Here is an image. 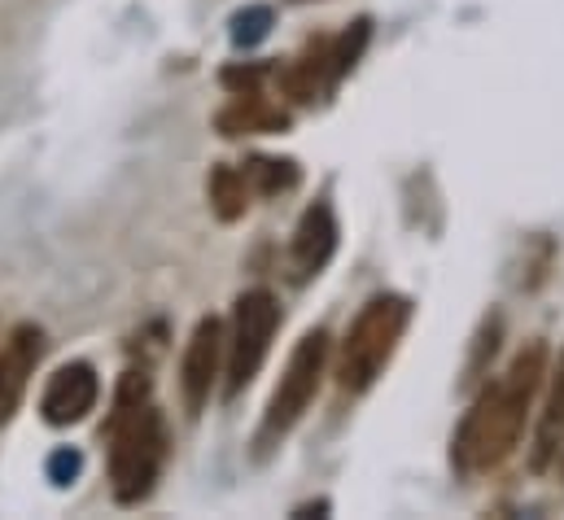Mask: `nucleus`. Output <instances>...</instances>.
Wrapping results in <instances>:
<instances>
[{
    "instance_id": "obj_1",
    "label": "nucleus",
    "mask_w": 564,
    "mask_h": 520,
    "mask_svg": "<svg viewBox=\"0 0 564 520\" xmlns=\"http://www.w3.org/2000/svg\"><path fill=\"white\" fill-rule=\"evenodd\" d=\"M543 381H547V342L534 337L508 364V372L495 386H486L477 393V402L459 420V433H455V446H451V459H455L459 473L499 468L517 451Z\"/></svg>"
},
{
    "instance_id": "obj_2",
    "label": "nucleus",
    "mask_w": 564,
    "mask_h": 520,
    "mask_svg": "<svg viewBox=\"0 0 564 520\" xmlns=\"http://www.w3.org/2000/svg\"><path fill=\"white\" fill-rule=\"evenodd\" d=\"M408 324H412V302L403 293H377L372 302H364L337 350V390L350 398L372 390L386 364L394 359Z\"/></svg>"
},
{
    "instance_id": "obj_3",
    "label": "nucleus",
    "mask_w": 564,
    "mask_h": 520,
    "mask_svg": "<svg viewBox=\"0 0 564 520\" xmlns=\"http://www.w3.org/2000/svg\"><path fill=\"white\" fill-rule=\"evenodd\" d=\"M110 486H115V499L119 503H141L153 495V481L162 477L166 468V455H171V437H166V420L158 407H132V411H119L110 420Z\"/></svg>"
},
{
    "instance_id": "obj_4",
    "label": "nucleus",
    "mask_w": 564,
    "mask_h": 520,
    "mask_svg": "<svg viewBox=\"0 0 564 520\" xmlns=\"http://www.w3.org/2000/svg\"><path fill=\"white\" fill-rule=\"evenodd\" d=\"M324 368H328V333H324V328H311V333H302V342L293 346L281 386H276L272 402H268V415H263L259 437H254V451H259V455L276 451L284 437L293 433V424L306 415L311 398L319 393Z\"/></svg>"
},
{
    "instance_id": "obj_5",
    "label": "nucleus",
    "mask_w": 564,
    "mask_h": 520,
    "mask_svg": "<svg viewBox=\"0 0 564 520\" xmlns=\"http://www.w3.org/2000/svg\"><path fill=\"white\" fill-rule=\"evenodd\" d=\"M276 328H281V302H276L272 289H250V293L237 297L232 333H228V346H224V377H228L224 393L228 398H237L259 377V368H263V359L272 350Z\"/></svg>"
},
{
    "instance_id": "obj_6",
    "label": "nucleus",
    "mask_w": 564,
    "mask_h": 520,
    "mask_svg": "<svg viewBox=\"0 0 564 520\" xmlns=\"http://www.w3.org/2000/svg\"><path fill=\"white\" fill-rule=\"evenodd\" d=\"M224 346H228L224 324L215 315H202L188 346H184V364H180V390H184V411L188 415H202L215 381L224 377Z\"/></svg>"
},
{
    "instance_id": "obj_7",
    "label": "nucleus",
    "mask_w": 564,
    "mask_h": 520,
    "mask_svg": "<svg viewBox=\"0 0 564 520\" xmlns=\"http://www.w3.org/2000/svg\"><path fill=\"white\" fill-rule=\"evenodd\" d=\"M97 398H101V381H97L93 364H62L48 377V386H44L40 415L53 429H70V424H79L97 407Z\"/></svg>"
},
{
    "instance_id": "obj_8",
    "label": "nucleus",
    "mask_w": 564,
    "mask_h": 520,
    "mask_svg": "<svg viewBox=\"0 0 564 520\" xmlns=\"http://www.w3.org/2000/svg\"><path fill=\"white\" fill-rule=\"evenodd\" d=\"M337 237H341V228H337L333 202H328V197L311 202V206L302 210V219H297V228H293V246H289L293 280L319 275V271L328 267V259L337 254Z\"/></svg>"
},
{
    "instance_id": "obj_9",
    "label": "nucleus",
    "mask_w": 564,
    "mask_h": 520,
    "mask_svg": "<svg viewBox=\"0 0 564 520\" xmlns=\"http://www.w3.org/2000/svg\"><path fill=\"white\" fill-rule=\"evenodd\" d=\"M44 355V333L22 324L9 333V346L0 350V424L18 411L22 390H26V372L35 368V359Z\"/></svg>"
},
{
    "instance_id": "obj_10",
    "label": "nucleus",
    "mask_w": 564,
    "mask_h": 520,
    "mask_svg": "<svg viewBox=\"0 0 564 520\" xmlns=\"http://www.w3.org/2000/svg\"><path fill=\"white\" fill-rule=\"evenodd\" d=\"M276 84H281V93L289 97V101L311 106L328 84H337V79H333V44H328V40L306 44L302 57L284 62L281 71H276Z\"/></svg>"
},
{
    "instance_id": "obj_11",
    "label": "nucleus",
    "mask_w": 564,
    "mask_h": 520,
    "mask_svg": "<svg viewBox=\"0 0 564 520\" xmlns=\"http://www.w3.org/2000/svg\"><path fill=\"white\" fill-rule=\"evenodd\" d=\"M289 123H293L289 110L263 101V93L237 97L232 106H224L215 115V128H219V136H228V140H237V136H281V131H289Z\"/></svg>"
},
{
    "instance_id": "obj_12",
    "label": "nucleus",
    "mask_w": 564,
    "mask_h": 520,
    "mask_svg": "<svg viewBox=\"0 0 564 520\" xmlns=\"http://www.w3.org/2000/svg\"><path fill=\"white\" fill-rule=\"evenodd\" d=\"M564 446V355L552 372V386H547V402L539 411V429H534V446H530V468L534 473H547L556 464Z\"/></svg>"
},
{
    "instance_id": "obj_13",
    "label": "nucleus",
    "mask_w": 564,
    "mask_h": 520,
    "mask_svg": "<svg viewBox=\"0 0 564 520\" xmlns=\"http://www.w3.org/2000/svg\"><path fill=\"white\" fill-rule=\"evenodd\" d=\"M206 197H210V210H215L219 224H237L250 210V184H246L241 166L215 162L210 166V180H206Z\"/></svg>"
},
{
    "instance_id": "obj_14",
    "label": "nucleus",
    "mask_w": 564,
    "mask_h": 520,
    "mask_svg": "<svg viewBox=\"0 0 564 520\" xmlns=\"http://www.w3.org/2000/svg\"><path fill=\"white\" fill-rule=\"evenodd\" d=\"M241 175H246L250 193H259V197H281V193H293L302 184V171L293 158H263V153L246 158Z\"/></svg>"
},
{
    "instance_id": "obj_15",
    "label": "nucleus",
    "mask_w": 564,
    "mask_h": 520,
    "mask_svg": "<svg viewBox=\"0 0 564 520\" xmlns=\"http://www.w3.org/2000/svg\"><path fill=\"white\" fill-rule=\"evenodd\" d=\"M272 22H276V13H272L268 4H246V9H237V13H232V44H237V48H259V44L272 35Z\"/></svg>"
},
{
    "instance_id": "obj_16",
    "label": "nucleus",
    "mask_w": 564,
    "mask_h": 520,
    "mask_svg": "<svg viewBox=\"0 0 564 520\" xmlns=\"http://www.w3.org/2000/svg\"><path fill=\"white\" fill-rule=\"evenodd\" d=\"M368 40H372V22H368V18H355V22H350V31L333 44V79H346V75L359 66V57H364Z\"/></svg>"
},
{
    "instance_id": "obj_17",
    "label": "nucleus",
    "mask_w": 564,
    "mask_h": 520,
    "mask_svg": "<svg viewBox=\"0 0 564 520\" xmlns=\"http://www.w3.org/2000/svg\"><path fill=\"white\" fill-rule=\"evenodd\" d=\"M268 79H272V66H268V62H232V66H224V75H219V84H224L232 97H254V93H263Z\"/></svg>"
},
{
    "instance_id": "obj_18",
    "label": "nucleus",
    "mask_w": 564,
    "mask_h": 520,
    "mask_svg": "<svg viewBox=\"0 0 564 520\" xmlns=\"http://www.w3.org/2000/svg\"><path fill=\"white\" fill-rule=\"evenodd\" d=\"M44 473H48V481H53L57 490L75 486V481H79V473H84V451H79V446H57V451L48 455Z\"/></svg>"
},
{
    "instance_id": "obj_19",
    "label": "nucleus",
    "mask_w": 564,
    "mask_h": 520,
    "mask_svg": "<svg viewBox=\"0 0 564 520\" xmlns=\"http://www.w3.org/2000/svg\"><path fill=\"white\" fill-rule=\"evenodd\" d=\"M499 333H503V319H499V315H490V319L481 324V333H477V350H473V359H468V386H473V381H481L486 364L495 359V350H499Z\"/></svg>"
},
{
    "instance_id": "obj_20",
    "label": "nucleus",
    "mask_w": 564,
    "mask_h": 520,
    "mask_svg": "<svg viewBox=\"0 0 564 520\" xmlns=\"http://www.w3.org/2000/svg\"><path fill=\"white\" fill-rule=\"evenodd\" d=\"M141 402H149V377L144 372H123L119 377V393H115V415L119 411H132V407H141Z\"/></svg>"
},
{
    "instance_id": "obj_21",
    "label": "nucleus",
    "mask_w": 564,
    "mask_h": 520,
    "mask_svg": "<svg viewBox=\"0 0 564 520\" xmlns=\"http://www.w3.org/2000/svg\"><path fill=\"white\" fill-rule=\"evenodd\" d=\"M311 512H315V517H324V512H328V499H315V503H306V508H297L293 517H311Z\"/></svg>"
},
{
    "instance_id": "obj_22",
    "label": "nucleus",
    "mask_w": 564,
    "mask_h": 520,
    "mask_svg": "<svg viewBox=\"0 0 564 520\" xmlns=\"http://www.w3.org/2000/svg\"><path fill=\"white\" fill-rule=\"evenodd\" d=\"M293 4H302V0H293Z\"/></svg>"
}]
</instances>
